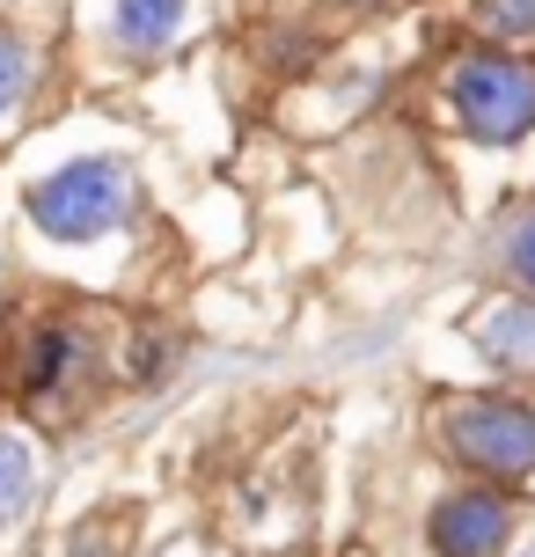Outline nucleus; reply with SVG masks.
I'll return each mask as SVG.
<instances>
[{"label":"nucleus","mask_w":535,"mask_h":557,"mask_svg":"<svg viewBox=\"0 0 535 557\" xmlns=\"http://www.w3.org/2000/svg\"><path fill=\"white\" fill-rule=\"evenodd\" d=\"M133 213H140V176L125 154H74L23 191V221L59 250H88L117 227H133Z\"/></svg>","instance_id":"f257e3e1"},{"label":"nucleus","mask_w":535,"mask_h":557,"mask_svg":"<svg viewBox=\"0 0 535 557\" xmlns=\"http://www.w3.org/2000/svg\"><path fill=\"white\" fill-rule=\"evenodd\" d=\"M440 455L462 470V484H492V492L528 484L535 476V404L507 389L448 396L440 404Z\"/></svg>","instance_id":"f03ea898"},{"label":"nucleus","mask_w":535,"mask_h":557,"mask_svg":"<svg viewBox=\"0 0 535 557\" xmlns=\"http://www.w3.org/2000/svg\"><path fill=\"white\" fill-rule=\"evenodd\" d=\"M440 103H448L462 139H477V147H521V139L535 133V59L470 45V52L448 66Z\"/></svg>","instance_id":"7ed1b4c3"},{"label":"nucleus","mask_w":535,"mask_h":557,"mask_svg":"<svg viewBox=\"0 0 535 557\" xmlns=\"http://www.w3.org/2000/svg\"><path fill=\"white\" fill-rule=\"evenodd\" d=\"M521 543V499L492 484H455L425 506V550L433 557H507Z\"/></svg>","instance_id":"20e7f679"},{"label":"nucleus","mask_w":535,"mask_h":557,"mask_svg":"<svg viewBox=\"0 0 535 557\" xmlns=\"http://www.w3.org/2000/svg\"><path fill=\"white\" fill-rule=\"evenodd\" d=\"M103 374V352H96V337L82 323H37L23 337V360H15V389L29 404H66V396H82L88 382Z\"/></svg>","instance_id":"39448f33"},{"label":"nucleus","mask_w":535,"mask_h":557,"mask_svg":"<svg viewBox=\"0 0 535 557\" xmlns=\"http://www.w3.org/2000/svg\"><path fill=\"white\" fill-rule=\"evenodd\" d=\"M470 345L499 382H535V301H521V294L484 301L470 315Z\"/></svg>","instance_id":"423d86ee"},{"label":"nucleus","mask_w":535,"mask_h":557,"mask_svg":"<svg viewBox=\"0 0 535 557\" xmlns=\"http://www.w3.org/2000/svg\"><path fill=\"white\" fill-rule=\"evenodd\" d=\"M37 492H45V455H37V441H29V425L0 418V535L29 521Z\"/></svg>","instance_id":"0eeeda50"},{"label":"nucleus","mask_w":535,"mask_h":557,"mask_svg":"<svg viewBox=\"0 0 535 557\" xmlns=\"http://www.w3.org/2000/svg\"><path fill=\"white\" fill-rule=\"evenodd\" d=\"M111 23H117V45L133 59H154L176 37V23H184V0H117Z\"/></svg>","instance_id":"6e6552de"},{"label":"nucleus","mask_w":535,"mask_h":557,"mask_svg":"<svg viewBox=\"0 0 535 557\" xmlns=\"http://www.w3.org/2000/svg\"><path fill=\"white\" fill-rule=\"evenodd\" d=\"M492 264H499V278H507V294L535 301V206H513L507 221H499V235H492Z\"/></svg>","instance_id":"1a4fd4ad"},{"label":"nucleus","mask_w":535,"mask_h":557,"mask_svg":"<svg viewBox=\"0 0 535 557\" xmlns=\"http://www.w3.org/2000/svg\"><path fill=\"white\" fill-rule=\"evenodd\" d=\"M470 23L492 52H521V45H535V0H477Z\"/></svg>","instance_id":"9d476101"},{"label":"nucleus","mask_w":535,"mask_h":557,"mask_svg":"<svg viewBox=\"0 0 535 557\" xmlns=\"http://www.w3.org/2000/svg\"><path fill=\"white\" fill-rule=\"evenodd\" d=\"M29 88H37V52H29L23 37L0 23V117H8V111H23V103H29Z\"/></svg>","instance_id":"9b49d317"},{"label":"nucleus","mask_w":535,"mask_h":557,"mask_svg":"<svg viewBox=\"0 0 535 557\" xmlns=\"http://www.w3.org/2000/svg\"><path fill=\"white\" fill-rule=\"evenodd\" d=\"M66 557H133V535H125V513H96L66 535Z\"/></svg>","instance_id":"f8f14e48"},{"label":"nucleus","mask_w":535,"mask_h":557,"mask_svg":"<svg viewBox=\"0 0 535 557\" xmlns=\"http://www.w3.org/2000/svg\"><path fill=\"white\" fill-rule=\"evenodd\" d=\"M338 8H352V15H382L389 0H338Z\"/></svg>","instance_id":"ddd939ff"},{"label":"nucleus","mask_w":535,"mask_h":557,"mask_svg":"<svg viewBox=\"0 0 535 557\" xmlns=\"http://www.w3.org/2000/svg\"><path fill=\"white\" fill-rule=\"evenodd\" d=\"M507 557H535V550H521V543H513V550H507Z\"/></svg>","instance_id":"4468645a"},{"label":"nucleus","mask_w":535,"mask_h":557,"mask_svg":"<svg viewBox=\"0 0 535 557\" xmlns=\"http://www.w3.org/2000/svg\"><path fill=\"white\" fill-rule=\"evenodd\" d=\"M176 557H198V550H176Z\"/></svg>","instance_id":"2eb2a0df"}]
</instances>
